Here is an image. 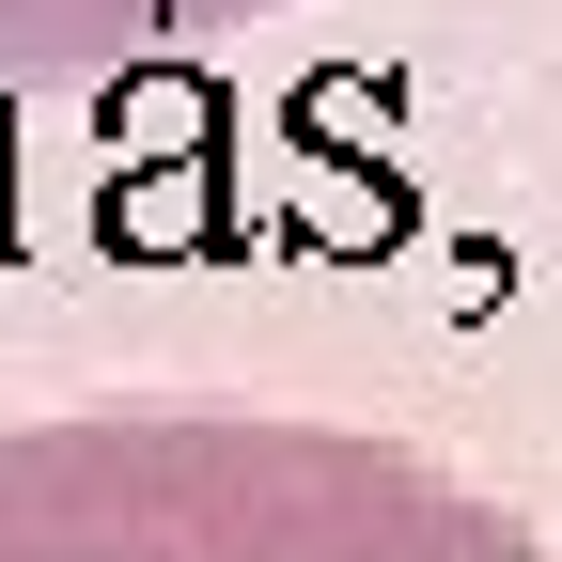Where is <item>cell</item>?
<instances>
[{
	"label": "cell",
	"mask_w": 562,
	"mask_h": 562,
	"mask_svg": "<svg viewBox=\"0 0 562 562\" xmlns=\"http://www.w3.org/2000/svg\"><path fill=\"white\" fill-rule=\"evenodd\" d=\"M0 562H547L422 453L266 406L0 422Z\"/></svg>",
	"instance_id": "cell-1"
},
{
	"label": "cell",
	"mask_w": 562,
	"mask_h": 562,
	"mask_svg": "<svg viewBox=\"0 0 562 562\" xmlns=\"http://www.w3.org/2000/svg\"><path fill=\"white\" fill-rule=\"evenodd\" d=\"M250 0H0V94H94L125 63H172L188 32H235Z\"/></svg>",
	"instance_id": "cell-2"
}]
</instances>
